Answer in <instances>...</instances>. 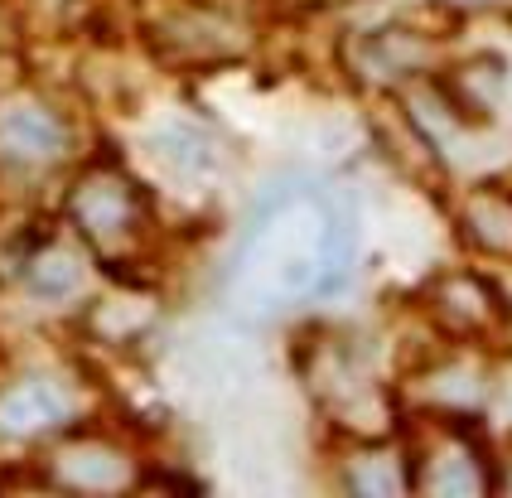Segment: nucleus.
Returning <instances> with one entry per match:
<instances>
[{
  "label": "nucleus",
  "mask_w": 512,
  "mask_h": 498,
  "mask_svg": "<svg viewBox=\"0 0 512 498\" xmlns=\"http://www.w3.org/2000/svg\"><path fill=\"white\" fill-rule=\"evenodd\" d=\"M401 465H406V489H421L435 498H479L493 489L488 450L464 411L416 416Z\"/></svg>",
  "instance_id": "obj_1"
},
{
  "label": "nucleus",
  "mask_w": 512,
  "mask_h": 498,
  "mask_svg": "<svg viewBox=\"0 0 512 498\" xmlns=\"http://www.w3.org/2000/svg\"><path fill=\"white\" fill-rule=\"evenodd\" d=\"M68 223L78 228V237L102 262L121 266L141 252L145 228H150V208H145L141 184L126 170L92 165L68 189Z\"/></svg>",
  "instance_id": "obj_2"
},
{
  "label": "nucleus",
  "mask_w": 512,
  "mask_h": 498,
  "mask_svg": "<svg viewBox=\"0 0 512 498\" xmlns=\"http://www.w3.org/2000/svg\"><path fill=\"white\" fill-rule=\"evenodd\" d=\"M426 310H430V320L440 324L450 339H459V344L493 339L508 324L503 295L479 271H440L426 291Z\"/></svg>",
  "instance_id": "obj_3"
},
{
  "label": "nucleus",
  "mask_w": 512,
  "mask_h": 498,
  "mask_svg": "<svg viewBox=\"0 0 512 498\" xmlns=\"http://www.w3.org/2000/svg\"><path fill=\"white\" fill-rule=\"evenodd\" d=\"M343 54H348V68H353L363 83L392 88V83H406V78L430 73V68L440 63V44H435V34L382 25V30L353 34Z\"/></svg>",
  "instance_id": "obj_4"
},
{
  "label": "nucleus",
  "mask_w": 512,
  "mask_h": 498,
  "mask_svg": "<svg viewBox=\"0 0 512 498\" xmlns=\"http://www.w3.org/2000/svg\"><path fill=\"white\" fill-rule=\"evenodd\" d=\"M305 378H310L314 397H324L339 421H348V426H368V411L377 407V387H372L363 358L348 349V344L324 339V344L305 358Z\"/></svg>",
  "instance_id": "obj_5"
},
{
  "label": "nucleus",
  "mask_w": 512,
  "mask_h": 498,
  "mask_svg": "<svg viewBox=\"0 0 512 498\" xmlns=\"http://www.w3.org/2000/svg\"><path fill=\"white\" fill-rule=\"evenodd\" d=\"M49 474L63 489H78V494H112V489H131L141 484L136 460L107 436H73L63 440L54 455H49Z\"/></svg>",
  "instance_id": "obj_6"
},
{
  "label": "nucleus",
  "mask_w": 512,
  "mask_h": 498,
  "mask_svg": "<svg viewBox=\"0 0 512 498\" xmlns=\"http://www.w3.org/2000/svg\"><path fill=\"white\" fill-rule=\"evenodd\" d=\"M155 44L179 63H213L242 54V30L228 15L208 10V5H174L170 15L155 20Z\"/></svg>",
  "instance_id": "obj_7"
},
{
  "label": "nucleus",
  "mask_w": 512,
  "mask_h": 498,
  "mask_svg": "<svg viewBox=\"0 0 512 498\" xmlns=\"http://www.w3.org/2000/svg\"><path fill=\"white\" fill-rule=\"evenodd\" d=\"M314 213H319V237H314V295H334L353 276L358 257V213L334 189H314Z\"/></svg>",
  "instance_id": "obj_8"
},
{
  "label": "nucleus",
  "mask_w": 512,
  "mask_h": 498,
  "mask_svg": "<svg viewBox=\"0 0 512 498\" xmlns=\"http://www.w3.org/2000/svg\"><path fill=\"white\" fill-rule=\"evenodd\" d=\"M68 150V126L54 107L15 97L0 107V160L10 165H54Z\"/></svg>",
  "instance_id": "obj_9"
},
{
  "label": "nucleus",
  "mask_w": 512,
  "mask_h": 498,
  "mask_svg": "<svg viewBox=\"0 0 512 498\" xmlns=\"http://www.w3.org/2000/svg\"><path fill=\"white\" fill-rule=\"evenodd\" d=\"M68 421V392L54 378H20L0 392V436L29 440Z\"/></svg>",
  "instance_id": "obj_10"
},
{
  "label": "nucleus",
  "mask_w": 512,
  "mask_h": 498,
  "mask_svg": "<svg viewBox=\"0 0 512 498\" xmlns=\"http://www.w3.org/2000/svg\"><path fill=\"white\" fill-rule=\"evenodd\" d=\"M459 233L474 252H484L493 262H512V189L474 184L459 199Z\"/></svg>",
  "instance_id": "obj_11"
},
{
  "label": "nucleus",
  "mask_w": 512,
  "mask_h": 498,
  "mask_svg": "<svg viewBox=\"0 0 512 498\" xmlns=\"http://www.w3.org/2000/svg\"><path fill=\"white\" fill-rule=\"evenodd\" d=\"M503 83H508V73H503V59H479L459 63L455 73L445 78V97H450V107H455L464 121H484L493 112V102L503 97Z\"/></svg>",
  "instance_id": "obj_12"
},
{
  "label": "nucleus",
  "mask_w": 512,
  "mask_h": 498,
  "mask_svg": "<svg viewBox=\"0 0 512 498\" xmlns=\"http://www.w3.org/2000/svg\"><path fill=\"white\" fill-rule=\"evenodd\" d=\"M343 489L348 494H363V498H392L406 489V465H401L397 455H387V450H353L348 460H343Z\"/></svg>",
  "instance_id": "obj_13"
},
{
  "label": "nucleus",
  "mask_w": 512,
  "mask_h": 498,
  "mask_svg": "<svg viewBox=\"0 0 512 498\" xmlns=\"http://www.w3.org/2000/svg\"><path fill=\"white\" fill-rule=\"evenodd\" d=\"M25 281L34 295L63 300V295L78 291V262L68 252H58V247H39V252L25 257Z\"/></svg>",
  "instance_id": "obj_14"
},
{
  "label": "nucleus",
  "mask_w": 512,
  "mask_h": 498,
  "mask_svg": "<svg viewBox=\"0 0 512 498\" xmlns=\"http://www.w3.org/2000/svg\"><path fill=\"white\" fill-rule=\"evenodd\" d=\"M508 484H512V479H508Z\"/></svg>",
  "instance_id": "obj_15"
}]
</instances>
